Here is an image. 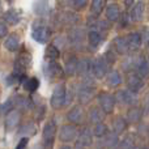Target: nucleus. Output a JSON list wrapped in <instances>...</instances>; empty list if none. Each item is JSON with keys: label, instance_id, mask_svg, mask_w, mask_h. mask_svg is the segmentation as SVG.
Instances as JSON below:
<instances>
[{"label": "nucleus", "instance_id": "f8f14e48", "mask_svg": "<svg viewBox=\"0 0 149 149\" xmlns=\"http://www.w3.org/2000/svg\"><path fill=\"white\" fill-rule=\"evenodd\" d=\"M127 41H128V46H130V51H137L141 47L143 43V37L140 33L137 31H131L127 36Z\"/></svg>", "mask_w": 149, "mask_h": 149}, {"label": "nucleus", "instance_id": "20e7f679", "mask_svg": "<svg viewBox=\"0 0 149 149\" xmlns=\"http://www.w3.org/2000/svg\"><path fill=\"white\" fill-rule=\"evenodd\" d=\"M31 37L38 43H47L51 38V29L46 25L34 26L31 30Z\"/></svg>", "mask_w": 149, "mask_h": 149}, {"label": "nucleus", "instance_id": "b1692460", "mask_svg": "<svg viewBox=\"0 0 149 149\" xmlns=\"http://www.w3.org/2000/svg\"><path fill=\"white\" fill-rule=\"evenodd\" d=\"M50 5L46 0H38L34 4V12L38 16H47L50 13Z\"/></svg>", "mask_w": 149, "mask_h": 149}, {"label": "nucleus", "instance_id": "0eeeda50", "mask_svg": "<svg viewBox=\"0 0 149 149\" xmlns=\"http://www.w3.org/2000/svg\"><path fill=\"white\" fill-rule=\"evenodd\" d=\"M127 86L134 93H137L144 88V79L139 76V73L128 72L127 73Z\"/></svg>", "mask_w": 149, "mask_h": 149}, {"label": "nucleus", "instance_id": "5701e85b", "mask_svg": "<svg viewBox=\"0 0 149 149\" xmlns=\"http://www.w3.org/2000/svg\"><path fill=\"white\" fill-rule=\"evenodd\" d=\"M92 144V132L89 128H84L79 135V140H77V145L80 147H89Z\"/></svg>", "mask_w": 149, "mask_h": 149}, {"label": "nucleus", "instance_id": "2eb2a0df", "mask_svg": "<svg viewBox=\"0 0 149 149\" xmlns=\"http://www.w3.org/2000/svg\"><path fill=\"white\" fill-rule=\"evenodd\" d=\"M21 20V16L18 13V10L16 9H8L7 12L3 16V21H4L7 25H17Z\"/></svg>", "mask_w": 149, "mask_h": 149}, {"label": "nucleus", "instance_id": "f3484780", "mask_svg": "<svg viewBox=\"0 0 149 149\" xmlns=\"http://www.w3.org/2000/svg\"><path fill=\"white\" fill-rule=\"evenodd\" d=\"M4 46H5V49L10 52L17 51L18 47H20V39H18L17 34L16 33L9 34V36L7 37V39H5V42H4Z\"/></svg>", "mask_w": 149, "mask_h": 149}, {"label": "nucleus", "instance_id": "ea45409f", "mask_svg": "<svg viewBox=\"0 0 149 149\" xmlns=\"http://www.w3.org/2000/svg\"><path fill=\"white\" fill-rule=\"evenodd\" d=\"M26 144H28V137H24V139L20 140V143H18L17 147H16L15 149H24L26 147Z\"/></svg>", "mask_w": 149, "mask_h": 149}, {"label": "nucleus", "instance_id": "7ed1b4c3", "mask_svg": "<svg viewBox=\"0 0 149 149\" xmlns=\"http://www.w3.org/2000/svg\"><path fill=\"white\" fill-rule=\"evenodd\" d=\"M98 103H100V109H102V111L105 114H111L115 107V95H111L110 93H101L98 94Z\"/></svg>", "mask_w": 149, "mask_h": 149}, {"label": "nucleus", "instance_id": "473e14b6", "mask_svg": "<svg viewBox=\"0 0 149 149\" xmlns=\"http://www.w3.org/2000/svg\"><path fill=\"white\" fill-rule=\"evenodd\" d=\"M59 50L56 49V47L54 46V45H50V46H47L46 49V52H45V58H46L47 60H56L58 58H59Z\"/></svg>", "mask_w": 149, "mask_h": 149}, {"label": "nucleus", "instance_id": "c756f323", "mask_svg": "<svg viewBox=\"0 0 149 149\" xmlns=\"http://www.w3.org/2000/svg\"><path fill=\"white\" fill-rule=\"evenodd\" d=\"M37 132V127L33 123H25L18 128V134L20 135H26V136H34Z\"/></svg>", "mask_w": 149, "mask_h": 149}, {"label": "nucleus", "instance_id": "a18cd8bd", "mask_svg": "<svg viewBox=\"0 0 149 149\" xmlns=\"http://www.w3.org/2000/svg\"><path fill=\"white\" fill-rule=\"evenodd\" d=\"M148 149H149V148H148Z\"/></svg>", "mask_w": 149, "mask_h": 149}, {"label": "nucleus", "instance_id": "ddd939ff", "mask_svg": "<svg viewBox=\"0 0 149 149\" xmlns=\"http://www.w3.org/2000/svg\"><path fill=\"white\" fill-rule=\"evenodd\" d=\"M21 115L17 110H13L5 116V128L7 130H13L20 124Z\"/></svg>", "mask_w": 149, "mask_h": 149}, {"label": "nucleus", "instance_id": "c9c22d12", "mask_svg": "<svg viewBox=\"0 0 149 149\" xmlns=\"http://www.w3.org/2000/svg\"><path fill=\"white\" fill-rule=\"evenodd\" d=\"M15 105H16V103H15V101H13V100H7L1 105V114H3V115H8L10 111H13Z\"/></svg>", "mask_w": 149, "mask_h": 149}, {"label": "nucleus", "instance_id": "4be33fe9", "mask_svg": "<svg viewBox=\"0 0 149 149\" xmlns=\"http://www.w3.org/2000/svg\"><path fill=\"white\" fill-rule=\"evenodd\" d=\"M143 118V110L137 106H132L127 113V120L130 123H139Z\"/></svg>", "mask_w": 149, "mask_h": 149}, {"label": "nucleus", "instance_id": "4468645a", "mask_svg": "<svg viewBox=\"0 0 149 149\" xmlns=\"http://www.w3.org/2000/svg\"><path fill=\"white\" fill-rule=\"evenodd\" d=\"M114 49L119 55H126L130 51L127 37H116L115 41H114Z\"/></svg>", "mask_w": 149, "mask_h": 149}, {"label": "nucleus", "instance_id": "79ce46f5", "mask_svg": "<svg viewBox=\"0 0 149 149\" xmlns=\"http://www.w3.org/2000/svg\"><path fill=\"white\" fill-rule=\"evenodd\" d=\"M60 149H72V148H71V147H68V145H63V147L60 148Z\"/></svg>", "mask_w": 149, "mask_h": 149}, {"label": "nucleus", "instance_id": "bb28decb", "mask_svg": "<svg viewBox=\"0 0 149 149\" xmlns=\"http://www.w3.org/2000/svg\"><path fill=\"white\" fill-rule=\"evenodd\" d=\"M88 41H89V45L90 47H97L98 45L102 42V36H101V33L97 30V29H92V30L89 31V34H88Z\"/></svg>", "mask_w": 149, "mask_h": 149}, {"label": "nucleus", "instance_id": "6ab92c4d", "mask_svg": "<svg viewBox=\"0 0 149 149\" xmlns=\"http://www.w3.org/2000/svg\"><path fill=\"white\" fill-rule=\"evenodd\" d=\"M106 82L109 86L111 88H116L122 84V76L119 73V71L116 70H111L109 71V73L106 74Z\"/></svg>", "mask_w": 149, "mask_h": 149}, {"label": "nucleus", "instance_id": "58836bf2", "mask_svg": "<svg viewBox=\"0 0 149 149\" xmlns=\"http://www.w3.org/2000/svg\"><path fill=\"white\" fill-rule=\"evenodd\" d=\"M5 36H7V24L1 21V24H0V37L4 38Z\"/></svg>", "mask_w": 149, "mask_h": 149}, {"label": "nucleus", "instance_id": "a19ab883", "mask_svg": "<svg viewBox=\"0 0 149 149\" xmlns=\"http://www.w3.org/2000/svg\"><path fill=\"white\" fill-rule=\"evenodd\" d=\"M124 3H126L127 7H131V5L135 3V0H124Z\"/></svg>", "mask_w": 149, "mask_h": 149}, {"label": "nucleus", "instance_id": "39448f33", "mask_svg": "<svg viewBox=\"0 0 149 149\" xmlns=\"http://www.w3.org/2000/svg\"><path fill=\"white\" fill-rule=\"evenodd\" d=\"M109 63L105 58H97V59L92 60V73L94 74L97 79H102L103 76H106L109 72Z\"/></svg>", "mask_w": 149, "mask_h": 149}, {"label": "nucleus", "instance_id": "e433bc0d", "mask_svg": "<svg viewBox=\"0 0 149 149\" xmlns=\"http://www.w3.org/2000/svg\"><path fill=\"white\" fill-rule=\"evenodd\" d=\"M119 149H135V141L132 139V136H127L123 141H120Z\"/></svg>", "mask_w": 149, "mask_h": 149}, {"label": "nucleus", "instance_id": "a878e982", "mask_svg": "<svg viewBox=\"0 0 149 149\" xmlns=\"http://www.w3.org/2000/svg\"><path fill=\"white\" fill-rule=\"evenodd\" d=\"M103 118H105V113L102 111V109H97V107L90 109L89 119H90V122H92V123H94V124L102 123Z\"/></svg>", "mask_w": 149, "mask_h": 149}, {"label": "nucleus", "instance_id": "4c0bfd02", "mask_svg": "<svg viewBox=\"0 0 149 149\" xmlns=\"http://www.w3.org/2000/svg\"><path fill=\"white\" fill-rule=\"evenodd\" d=\"M88 1H89V0H71L73 8H76V9H82V8H85Z\"/></svg>", "mask_w": 149, "mask_h": 149}, {"label": "nucleus", "instance_id": "cd10ccee", "mask_svg": "<svg viewBox=\"0 0 149 149\" xmlns=\"http://www.w3.org/2000/svg\"><path fill=\"white\" fill-rule=\"evenodd\" d=\"M113 128H114V132H116L118 135L123 134L127 130V120L123 116H116L113 122Z\"/></svg>", "mask_w": 149, "mask_h": 149}, {"label": "nucleus", "instance_id": "f03ea898", "mask_svg": "<svg viewBox=\"0 0 149 149\" xmlns=\"http://www.w3.org/2000/svg\"><path fill=\"white\" fill-rule=\"evenodd\" d=\"M56 135V123L55 120H50L45 124L43 132H42V139H43V147L45 149H51L52 144Z\"/></svg>", "mask_w": 149, "mask_h": 149}, {"label": "nucleus", "instance_id": "a211bd4d", "mask_svg": "<svg viewBox=\"0 0 149 149\" xmlns=\"http://www.w3.org/2000/svg\"><path fill=\"white\" fill-rule=\"evenodd\" d=\"M131 20L135 22H139L143 20V16H144V1H137L135 3V5L131 9Z\"/></svg>", "mask_w": 149, "mask_h": 149}, {"label": "nucleus", "instance_id": "9b49d317", "mask_svg": "<svg viewBox=\"0 0 149 149\" xmlns=\"http://www.w3.org/2000/svg\"><path fill=\"white\" fill-rule=\"evenodd\" d=\"M67 118L70 122H72L73 124H80L82 122V118H84V109L80 105H76L68 111Z\"/></svg>", "mask_w": 149, "mask_h": 149}, {"label": "nucleus", "instance_id": "1a4fd4ad", "mask_svg": "<svg viewBox=\"0 0 149 149\" xmlns=\"http://www.w3.org/2000/svg\"><path fill=\"white\" fill-rule=\"evenodd\" d=\"M115 100L118 102H120L122 105H127V106H134L136 103L137 98H136V93H134L132 90H119L115 94Z\"/></svg>", "mask_w": 149, "mask_h": 149}, {"label": "nucleus", "instance_id": "393cba45", "mask_svg": "<svg viewBox=\"0 0 149 149\" xmlns=\"http://www.w3.org/2000/svg\"><path fill=\"white\" fill-rule=\"evenodd\" d=\"M15 103H16V106H17L20 110H22V111H29V110H31L33 109V101L30 100V98H26V97H17L16 98V101H15Z\"/></svg>", "mask_w": 149, "mask_h": 149}, {"label": "nucleus", "instance_id": "423d86ee", "mask_svg": "<svg viewBox=\"0 0 149 149\" xmlns=\"http://www.w3.org/2000/svg\"><path fill=\"white\" fill-rule=\"evenodd\" d=\"M64 72L65 71L63 70L62 65L56 60H50L45 65V73L49 79H62L64 76Z\"/></svg>", "mask_w": 149, "mask_h": 149}, {"label": "nucleus", "instance_id": "c03bdc74", "mask_svg": "<svg viewBox=\"0 0 149 149\" xmlns=\"http://www.w3.org/2000/svg\"><path fill=\"white\" fill-rule=\"evenodd\" d=\"M148 135H149V132H148Z\"/></svg>", "mask_w": 149, "mask_h": 149}, {"label": "nucleus", "instance_id": "aec40b11", "mask_svg": "<svg viewBox=\"0 0 149 149\" xmlns=\"http://www.w3.org/2000/svg\"><path fill=\"white\" fill-rule=\"evenodd\" d=\"M92 72V60L89 59H82V60H79L77 63V74L79 76H88V73Z\"/></svg>", "mask_w": 149, "mask_h": 149}, {"label": "nucleus", "instance_id": "412c9836", "mask_svg": "<svg viewBox=\"0 0 149 149\" xmlns=\"http://www.w3.org/2000/svg\"><path fill=\"white\" fill-rule=\"evenodd\" d=\"M106 17H107L109 21L111 22H115V21L119 20L120 17V8H119L118 4H110L107 8H106Z\"/></svg>", "mask_w": 149, "mask_h": 149}, {"label": "nucleus", "instance_id": "dca6fc26", "mask_svg": "<svg viewBox=\"0 0 149 149\" xmlns=\"http://www.w3.org/2000/svg\"><path fill=\"white\" fill-rule=\"evenodd\" d=\"M105 139V147L107 149H118L120 147V140H119V135L116 132H109L106 135Z\"/></svg>", "mask_w": 149, "mask_h": 149}, {"label": "nucleus", "instance_id": "9d476101", "mask_svg": "<svg viewBox=\"0 0 149 149\" xmlns=\"http://www.w3.org/2000/svg\"><path fill=\"white\" fill-rule=\"evenodd\" d=\"M94 88L93 86H88V85H81V88L79 89V94H77V98H79L80 103L85 105V103H89L93 98V93H94Z\"/></svg>", "mask_w": 149, "mask_h": 149}, {"label": "nucleus", "instance_id": "37998d69", "mask_svg": "<svg viewBox=\"0 0 149 149\" xmlns=\"http://www.w3.org/2000/svg\"><path fill=\"white\" fill-rule=\"evenodd\" d=\"M5 1H8V3H12V1H13V0H5Z\"/></svg>", "mask_w": 149, "mask_h": 149}, {"label": "nucleus", "instance_id": "6e6552de", "mask_svg": "<svg viewBox=\"0 0 149 149\" xmlns=\"http://www.w3.org/2000/svg\"><path fill=\"white\" fill-rule=\"evenodd\" d=\"M79 135L77 132V128L73 126V124H64V126L60 127V131H59V139L60 141L63 143H70L74 140Z\"/></svg>", "mask_w": 149, "mask_h": 149}, {"label": "nucleus", "instance_id": "f257e3e1", "mask_svg": "<svg viewBox=\"0 0 149 149\" xmlns=\"http://www.w3.org/2000/svg\"><path fill=\"white\" fill-rule=\"evenodd\" d=\"M50 103H51L52 109H55V110L62 109L63 106L67 103V89H65V85L63 84V82L58 84L54 88Z\"/></svg>", "mask_w": 149, "mask_h": 149}, {"label": "nucleus", "instance_id": "2f4dec72", "mask_svg": "<svg viewBox=\"0 0 149 149\" xmlns=\"http://www.w3.org/2000/svg\"><path fill=\"white\" fill-rule=\"evenodd\" d=\"M77 63H79V60H76V58L72 56V58H70V59L67 60V64H65V68H64V71H65V73L67 74H74L77 72Z\"/></svg>", "mask_w": 149, "mask_h": 149}, {"label": "nucleus", "instance_id": "72a5a7b5", "mask_svg": "<svg viewBox=\"0 0 149 149\" xmlns=\"http://www.w3.org/2000/svg\"><path fill=\"white\" fill-rule=\"evenodd\" d=\"M109 134V128L105 123H98L94 126V130H93V135L97 137H103Z\"/></svg>", "mask_w": 149, "mask_h": 149}, {"label": "nucleus", "instance_id": "7c9ffc66", "mask_svg": "<svg viewBox=\"0 0 149 149\" xmlns=\"http://www.w3.org/2000/svg\"><path fill=\"white\" fill-rule=\"evenodd\" d=\"M106 0H93L92 4H90V10L94 16H100L102 13L103 8H105Z\"/></svg>", "mask_w": 149, "mask_h": 149}, {"label": "nucleus", "instance_id": "f704fd0d", "mask_svg": "<svg viewBox=\"0 0 149 149\" xmlns=\"http://www.w3.org/2000/svg\"><path fill=\"white\" fill-rule=\"evenodd\" d=\"M137 73L143 79H148L149 77V62L147 59H143V62L140 63V65L137 67Z\"/></svg>", "mask_w": 149, "mask_h": 149}, {"label": "nucleus", "instance_id": "c85d7f7f", "mask_svg": "<svg viewBox=\"0 0 149 149\" xmlns=\"http://www.w3.org/2000/svg\"><path fill=\"white\" fill-rule=\"evenodd\" d=\"M22 86H24V89H25V90H28V92L33 93V92H36V90L38 89L39 81H38V79H36V77H31V79H26L25 81L22 82Z\"/></svg>", "mask_w": 149, "mask_h": 149}]
</instances>
